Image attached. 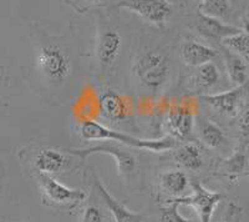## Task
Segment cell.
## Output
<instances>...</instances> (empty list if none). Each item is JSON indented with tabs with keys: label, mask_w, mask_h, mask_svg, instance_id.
<instances>
[{
	"label": "cell",
	"mask_w": 249,
	"mask_h": 222,
	"mask_svg": "<svg viewBox=\"0 0 249 222\" xmlns=\"http://www.w3.org/2000/svg\"><path fill=\"white\" fill-rule=\"evenodd\" d=\"M35 69L50 86H62L74 73L75 57L66 35H53L37 24H33Z\"/></svg>",
	"instance_id": "1"
},
{
	"label": "cell",
	"mask_w": 249,
	"mask_h": 222,
	"mask_svg": "<svg viewBox=\"0 0 249 222\" xmlns=\"http://www.w3.org/2000/svg\"><path fill=\"white\" fill-rule=\"evenodd\" d=\"M79 132L81 139L86 141H115L128 148L153 151V152H163V151L173 150L178 146V141L170 135L155 140L140 139L133 135L126 134L124 131L107 128L93 119L82 120Z\"/></svg>",
	"instance_id": "2"
},
{
	"label": "cell",
	"mask_w": 249,
	"mask_h": 222,
	"mask_svg": "<svg viewBox=\"0 0 249 222\" xmlns=\"http://www.w3.org/2000/svg\"><path fill=\"white\" fill-rule=\"evenodd\" d=\"M131 70L143 88L151 92H159L170 79V57L160 49L144 48L133 59Z\"/></svg>",
	"instance_id": "3"
},
{
	"label": "cell",
	"mask_w": 249,
	"mask_h": 222,
	"mask_svg": "<svg viewBox=\"0 0 249 222\" xmlns=\"http://www.w3.org/2000/svg\"><path fill=\"white\" fill-rule=\"evenodd\" d=\"M41 194L43 205L61 212H74L86 200V192L81 188H71L57 181L55 176L33 174Z\"/></svg>",
	"instance_id": "4"
},
{
	"label": "cell",
	"mask_w": 249,
	"mask_h": 222,
	"mask_svg": "<svg viewBox=\"0 0 249 222\" xmlns=\"http://www.w3.org/2000/svg\"><path fill=\"white\" fill-rule=\"evenodd\" d=\"M124 49V37L116 26L97 19L93 57L101 73H111L116 69Z\"/></svg>",
	"instance_id": "5"
},
{
	"label": "cell",
	"mask_w": 249,
	"mask_h": 222,
	"mask_svg": "<svg viewBox=\"0 0 249 222\" xmlns=\"http://www.w3.org/2000/svg\"><path fill=\"white\" fill-rule=\"evenodd\" d=\"M74 156L79 157L81 161H85L89 156L96 154H105L115 160L117 166V172L124 184H131L139 175V161L133 152H131L128 146L115 144V141L93 145L86 148H74L69 150Z\"/></svg>",
	"instance_id": "6"
},
{
	"label": "cell",
	"mask_w": 249,
	"mask_h": 222,
	"mask_svg": "<svg viewBox=\"0 0 249 222\" xmlns=\"http://www.w3.org/2000/svg\"><path fill=\"white\" fill-rule=\"evenodd\" d=\"M191 188H192V194L181 199H176L175 201H177L179 205L192 207L198 216L199 222H212L215 208L226 199L227 195L221 191L208 190L198 180L191 181Z\"/></svg>",
	"instance_id": "7"
},
{
	"label": "cell",
	"mask_w": 249,
	"mask_h": 222,
	"mask_svg": "<svg viewBox=\"0 0 249 222\" xmlns=\"http://www.w3.org/2000/svg\"><path fill=\"white\" fill-rule=\"evenodd\" d=\"M115 6L140 15L159 29L166 28L172 15V5L168 0H119Z\"/></svg>",
	"instance_id": "8"
},
{
	"label": "cell",
	"mask_w": 249,
	"mask_h": 222,
	"mask_svg": "<svg viewBox=\"0 0 249 222\" xmlns=\"http://www.w3.org/2000/svg\"><path fill=\"white\" fill-rule=\"evenodd\" d=\"M70 151H61L53 148H43L36 151L31 159L33 174H45L55 176L68 174L77 167L72 161Z\"/></svg>",
	"instance_id": "9"
},
{
	"label": "cell",
	"mask_w": 249,
	"mask_h": 222,
	"mask_svg": "<svg viewBox=\"0 0 249 222\" xmlns=\"http://www.w3.org/2000/svg\"><path fill=\"white\" fill-rule=\"evenodd\" d=\"M166 126L168 135L177 141L187 140L191 136L195 125V109L188 101L175 103L166 112Z\"/></svg>",
	"instance_id": "10"
},
{
	"label": "cell",
	"mask_w": 249,
	"mask_h": 222,
	"mask_svg": "<svg viewBox=\"0 0 249 222\" xmlns=\"http://www.w3.org/2000/svg\"><path fill=\"white\" fill-rule=\"evenodd\" d=\"M86 179L90 181L91 187L96 191V194L99 195L102 203L105 204L107 210L111 212L115 222H144L143 215L131 211L130 208L126 207L124 203H120L119 200L115 199L108 192L99 175L92 168H90L89 172H86Z\"/></svg>",
	"instance_id": "11"
},
{
	"label": "cell",
	"mask_w": 249,
	"mask_h": 222,
	"mask_svg": "<svg viewBox=\"0 0 249 222\" xmlns=\"http://www.w3.org/2000/svg\"><path fill=\"white\" fill-rule=\"evenodd\" d=\"M99 111L104 119L112 123H122L132 117V105L127 96L113 89H106L100 94Z\"/></svg>",
	"instance_id": "12"
},
{
	"label": "cell",
	"mask_w": 249,
	"mask_h": 222,
	"mask_svg": "<svg viewBox=\"0 0 249 222\" xmlns=\"http://www.w3.org/2000/svg\"><path fill=\"white\" fill-rule=\"evenodd\" d=\"M244 90H246V85L234 86L228 92L199 95V100L221 114L227 115V116H235L242 97H243Z\"/></svg>",
	"instance_id": "13"
},
{
	"label": "cell",
	"mask_w": 249,
	"mask_h": 222,
	"mask_svg": "<svg viewBox=\"0 0 249 222\" xmlns=\"http://www.w3.org/2000/svg\"><path fill=\"white\" fill-rule=\"evenodd\" d=\"M191 180L183 170H167L160 175V192L164 196L163 201L181 199L188 195Z\"/></svg>",
	"instance_id": "14"
},
{
	"label": "cell",
	"mask_w": 249,
	"mask_h": 222,
	"mask_svg": "<svg viewBox=\"0 0 249 222\" xmlns=\"http://www.w3.org/2000/svg\"><path fill=\"white\" fill-rule=\"evenodd\" d=\"M179 55L186 65L191 68H199L204 64L212 63L218 56V52L215 49L199 43L195 39L184 40L179 48Z\"/></svg>",
	"instance_id": "15"
},
{
	"label": "cell",
	"mask_w": 249,
	"mask_h": 222,
	"mask_svg": "<svg viewBox=\"0 0 249 222\" xmlns=\"http://www.w3.org/2000/svg\"><path fill=\"white\" fill-rule=\"evenodd\" d=\"M195 28L202 37H207V39L219 40V41L224 37L242 32L241 28L226 24L218 18L208 17V15H204L199 12L197 13Z\"/></svg>",
	"instance_id": "16"
},
{
	"label": "cell",
	"mask_w": 249,
	"mask_h": 222,
	"mask_svg": "<svg viewBox=\"0 0 249 222\" xmlns=\"http://www.w3.org/2000/svg\"><path fill=\"white\" fill-rule=\"evenodd\" d=\"M222 52H223L224 65H226L227 74L230 76L231 83H233L234 86L246 85L248 81V66L243 56L230 52L223 46H222Z\"/></svg>",
	"instance_id": "17"
},
{
	"label": "cell",
	"mask_w": 249,
	"mask_h": 222,
	"mask_svg": "<svg viewBox=\"0 0 249 222\" xmlns=\"http://www.w3.org/2000/svg\"><path fill=\"white\" fill-rule=\"evenodd\" d=\"M173 157L181 167L188 171H199L204 165L201 148L195 143H186L176 148Z\"/></svg>",
	"instance_id": "18"
},
{
	"label": "cell",
	"mask_w": 249,
	"mask_h": 222,
	"mask_svg": "<svg viewBox=\"0 0 249 222\" xmlns=\"http://www.w3.org/2000/svg\"><path fill=\"white\" fill-rule=\"evenodd\" d=\"M221 80L219 69L214 63H208L197 68L195 74L191 77V85L198 92L212 89Z\"/></svg>",
	"instance_id": "19"
},
{
	"label": "cell",
	"mask_w": 249,
	"mask_h": 222,
	"mask_svg": "<svg viewBox=\"0 0 249 222\" xmlns=\"http://www.w3.org/2000/svg\"><path fill=\"white\" fill-rule=\"evenodd\" d=\"M199 136L204 145L210 148H219L226 141L223 130L210 120L199 121Z\"/></svg>",
	"instance_id": "20"
},
{
	"label": "cell",
	"mask_w": 249,
	"mask_h": 222,
	"mask_svg": "<svg viewBox=\"0 0 249 222\" xmlns=\"http://www.w3.org/2000/svg\"><path fill=\"white\" fill-rule=\"evenodd\" d=\"M247 168V155L244 152L243 146H239L237 150L222 163V171L223 175L230 177L231 180L237 179L241 174H243Z\"/></svg>",
	"instance_id": "21"
},
{
	"label": "cell",
	"mask_w": 249,
	"mask_h": 222,
	"mask_svg": "<svg viewBox=\"0 0 249 222\" xmlns=\"http://www.w3.org/2000/svg\"><path fill=\"white\" fill-rule=\"evenodd\" d=\"M230 0H198V12L208 17L226 18L230 14Z\"/></svg>",
	"instance_id": "22"
},
{
	"label": "cell",
	"mask_w": 249,
	"mask_h": 222,
	"mask_svg": "<svg viewBox=\"0 0 249 222\" xmlns=\"http://www.w3.org/2000/svg\"><path fill=\"white\" fill-rule=\"evenodd\" d=\"M221 45L234 54L241 55L243 57L249 56V35L246 34L243 30L222 39Z\"/></svg>",
	"instance_id": "23"
},
{
	"label": "cell",
	"mask_w": 249,
	"mask_h": 222,
	"mask_svg": "<svg viewBox=\"0 0 249 222\" xmlns=\"http://www.w3.org/2000/svg\"><path fill=\"white\" fill-rule=\"evenodd\" d=\"M167 205L160 210L159 222H196L193 220H188L179 214L178 207L179 205L177 201H167Z\"/></svg>",
	"instance_id": "24"
},
{
	"label": "cell",
	"mask_w": 249,
	"mask_h": 222,
	"mask_svg": "<svg viewBox=\"0 0 249 222\" xmlns=\"http://www.w3.org/2000/svg\"><path fill=\"white\" fill-rule=\"evenodd\" d=\"M66 5L74 9L77 14H88L92 9L101 8L107 4L108 0H62Z\"/></svg>",
	"instance_id": "25"
},
{
	"label": "cell",
	"mask_w": 249,
	"mask_h": 222,
	"mask_svg": "<svg viewBox=\"0 0 249 222\" xmlns=\"http://www.w3.org/2000/svg\"><path fill=\"white\" fill-rule=\"evenodd\" d=\"M242 217H243V208L238 204L230 201L224 208L223 216L219 222H241Z\"/></svg>",
	"instance_id": "26"
},
{
	"label": "cell",
	"mask_w": 249,
	"mask_h": 222,
	"mask_svg": "<svg viewBox=\"0 0 249 222\" xmlns=\"http://www.w3.org/2000/svg\"><path fill=\"white\" fill-rule=\"evenodd\" d=\"M81 222H104L101 210L93 205L86 206L82 214Z\"/></svg>",
	"instance_id": "27"
},
{
	"label": "cell",
	"mask_w": 249,
	"mask_h": 222,
	"mask_svg": "<svg viewBox=\"0 0 249 222\" xmlns=\"http://www.w3.org/2000/svg\"><path fill=\"white\" fill-rule=\"evenodd\" d=\"M238 128L241 131L242 137L249 141V108H247L241 115V119L238 121Z\"/></svg>",
	"instance_id": "28"
},
{
	"label": "cell",
	"mask_w": 249,
	"mask_h": 222,
	"mask_svg": "<svg viewBox=\"0 0 249 222\" xmlns=\"http://www.w3.org/2000/svg\"><path fill=\"white\" fill-rule=\"evenodd\" d=\"M168 1H170L171 5H176L178 8H187L190 5L191 0H168Z\"/></svg>",
	"instance_id": "29"
},
{
	"label": "cell",
	"mask_w": 249,
	"mask_h": 222,
	"mask_svg": "<svg viewBox=\"0 0 249 222\" xmlns=\"http://www.w3.org/2000/svg\"><path fill=\"white\" fill-rule=\"evenodd\" d=\"M242 30L249 35V12L242 18Z\"/></svg>",
	"instance_id": "30"
},
{
	"label": "cell",
	"mask_w": 249,
	"mask_h": 222,
	"mask_svg": "<svg viewBox=\"0 0 249 222\" xmlns=\"http://www.w3.org/2000/svg\"><path fill=\"white\" fill-rule=\"evenodd\" d=\"M1 77H3V68L0 65V81H1Z\"/></svg>",
	"instance_id": "31"
}]
</instances>
